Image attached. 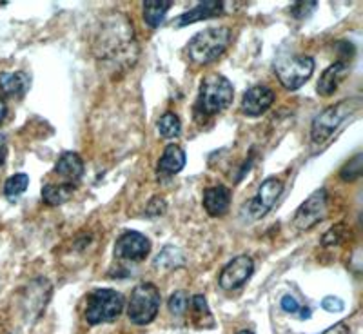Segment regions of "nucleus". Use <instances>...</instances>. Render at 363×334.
Returning <instances> with one entry per match:
<instances>
[{
    "mask_svg": "<svg viewBox=\"0 0 363 334\" xmlns=\"http://www.w3.org/2000/svg\"><path fill=\"white\" fill-rule=\"evenodd\" d=\"M96 55L113 69L131 67L138 57L135 35L129 21L122 15H113L104 22L100 37L96 38Z\"/></svg>",
    "mask_w": 363,
    "mask_h": 334,
    "instance_id": "obj_1",
    "label": "nucleus"
},
{
    "mask_svg": "<svg viewBox=\"0 0 363 334\" xmlns=\"http://www.w3.org/2000/svg\"><path fill=\"white\" fill-rule=\"evenodd\" d=\"M231 38L233 33L229 28H223V26L207 28L191 38L186 48V53L194 64H200V66L211 64L225 53V50L231 44Z\"/></svg>",
    "mask_w": 363,
    "mask_h": 334,
    "instance_id": "obj_2",
    "label": "nucleus"
},
{
    "mask_svg": "<svg viewBox=\"0 0 363 334\" xmlns=\"http://www.w3.org/2000/svg\"><path fill=\"white\" fill-rule=\"evenodd\" d=\"M362 108V100L349 99L335 104L322 111L318 116H314L313 124H311V138L314 144H323L335 135L340 129V126L349 118V115H354Z\"/></svg>",
    "mask_w": 363,
    "mask_h": 334,
    "instance_id": "obj_3",
    "label": "nucleus"
},
{
    "mask_svg": "<svg viewBox=\"0 0 363 334\" xmlns=\"http://www.w3.org/2000/svg\"><path fill=\"white\" fill-rule=\"evenodd\" d=\"M233 95H235L233 84L222 74L213 73L202 80L196 109L206 115H216L231 106Z\"/></svg>",
    "mask_w": 363,
    "mask_h": 334,
    "instance_id": "obj_4",
    "label": "nucleus"
},
{
    "mask_svg": "<svg viewBox=\"0 0 363 334\" xmlns=\"http://www.w3.org/2000/svg\"><path fill=\"white\" fill-rule=\"evenodd\" d=\"M274 71L285 89L296 91L313 77L314 58L307 55H280L274 60Z\"/></svg>",
    "mask_w": 363,
    "mask_h": 334,
    "instance_id": "obj_5",
    "label": "nucleus"
},
{
    "mask_svg": "<svg viewBox=\"0 0 363 334\" xmlns=\"http://www.w3.org/2000/svg\"><path fill=\"white\" fill-rule=\"evenodd\" d=\"M124 311V296L113 289H96L87 298L86 320L91 325L116 320Z\"/></svg>",
    "mask_w": 363,
    "mask_h": 334,
    "instance_id": "obj_6",
    "label": "nucleus"
},
{
    "mask_svg": "<svg viewBox=\"0 0 363 334\" xmlns=\"http://www.w3.org/2000/svg\"><path fill=\"white\" fill-rule=\"evenodd\" d=\"M160 309V291L153 284L136 285L128 306V316L136 325H147L157 318Z\"/></svg>",
    "mask_w": 363,
    "mask_h": 334,
    "instance_id": "obj_7",
    "label": "nucleus"
},
{
    "mask_svg": "<svg viewBox=\"0 0 363 334\" xmlns=\"http://www.w3.org/2000/svg\"><path fill=\"white\" fill-rule=\"evenodd\" d=\"M329 211V194L325 189H318L311 194L306 202L296 209L293 226L298 231H309L316 223L322 222Z\"/></svg>",
    "mask_w": 363,
    "mask_h": 334,
    "instance_id": "obj_8",
    "label": "nucleus"
},
{
    "mask_svg": "<svg viewBox=\"0 0 363 334\" xmlns=\"http://www.w3.org/2000/svg\"><path fill=\"white\" fill-rule=\"evenodd\" d=\"M252 272H255V262L251 256H236L223 267L222 274H220V287L223 291L240 289L252 277Z\"/></svg>",
    "mask_w": 363,
    "mask_h": 334,
    "instance_id": "obj_9",
    "label": "nucleus"
},
{
    "mask_svg": "<svg viewBox=\"0 0 363 334\" xmlns=\"http://www.w3.org/2000/svg\"><path fill=\"white\" fill-rule=\"evenodd\" d=\"M281 193H284V184H281V180H278L274 177L264 180V184L256 191L255 199L249 204V213H251L252 218H264L269 211L274 207V204L278 202Z\"/></svg>",
    "mask_w": 363,
    "mask_h": 334,
    "instance_id": "obj_10",
    "label": "nucleus"
},
{
    "mask_svg": "<svg viewBox=\"0 0 363 334\" xmlns=\"http://www.w3.org/2000/svg\"><path fill=\"white\" fill-rule=\"evenodd\" d=\"M149 251H151V242L142 233L128 231L116 240L115 256L120 260L140 262L149 255Z\"/></svg>",
    "mask_w": 363,
    "mask_h": 334,
    "instance_id": "obj_11",
    "label": "nucleus"
},
{
    "mask_svg": "<svg viewBox=\"0 0 363 334\" xmlns=\"http://www.w3.org/2000/svg\"><path fill=\"white\" fill-rule=\"evenodd\" d=\"M274 102V93L267 86H255L245 91L242 113L247 116H262Z\"/></svg>",
    "mask_w": 363,
    "mask_h": 334,
    "instance_id": "obj_12",
    "label": "nucleus"
},
{
    "mask_svg": "<svg viewBox=\"0 0 363 334\" xmlns=\"http://www.w3.org/2000/svg\"><path fill=\"white\" fill-rule=\"evenodd\" d=\"M223 13V2H216V0H206V2H200V4L194 6L189 11L182 13L180 17L174 18V28H186V26L194 24V22H200L203 18L216 17V15H222Z\"/></svg>",
    "mask_w": 363,
    "mask_h": 334,
    "instance_id": "obj_13",
    "label": "nucleus"
},
{
    "mask_svg": "<svg viewBox=\"0 0 363 334\" xmlns=\"http://www.w3.org/2000/svg\"><path fill=\"white\" fill-rule=\"evenodd\" d=\"M55 174L62 177L66 184L79 182L84 174V162L77 153H62L55 164Z\"/></svg>",
    "mask_w": 363,
    "mask_h": 334,
    "instance_id": "obj_14",
    "label": "nucleus"
},
{
    "mask_svg": "<svg viewBox=\"0 0 363 334\" xmlns=\"http://www.w3.org/2000/svg\"><path fill=\"white\" fill-rule=\"evenodd\" d=\"M29 89V77L24 71H15V73H8L2 71L0 73V91L6 96L11 99H22Z\"/></svg>",
    "mask_w": 363,
    "mask_h": 334,
    "instance_id": "obj_15",
    "label": "nucleus"
},
{
    "mask_svg": "<svg viewBox=\"0 0 363 334\" xmlns=\"http://www.w3.org/2000/svg\"><path fill=\"white\" fill-rule=\"evenodd\" d=\"M231 204V191L225 186H215L203 193V207L211 216H220L229 209Z\"/></svg>",
    "mask_w": 363,
    "mask_h": 334,
    "instance_id": "obj_16",
    "label": "nucleus"
},
{
    "mask_svg": "<svg viewBox=\"0 0 363 334\" xmlns=\"http://www.w3.org/2000/svg\"><path fill=\"white\" fill-rule=\"evenodd\" d=\"M349 73V67L345 62H335L333 66L327 67L323 74L320 77L316 89L322 96H330L340 87L342 80L345 79V74Z\"/></svg>",
    "mask_w": 363,
    "mask_h": 334,
    "instance_id": "obj_17",
    "label": "nucleus"
},
{
    "mask_svg": "<svg viewBox=\"0 0 363 334\" xmlns=\"http://www.w3.org/2000/svg\"><path fill=\"white\" fill-rule=\"evenodd\" d=\"M184 165H186V153L178 145L169 144L164 149L157 171L162 177H174L184 169Z\"/></svg>",
    "mask_w": 363,
    "mask_h": 334,
    "instance_id": "obj_18",
    "label": "nucleus"
},
{
    "mask_svg": "<svg viewBox=\"0 0 363 334\" xmlns=\"http://www.w3.org/2000/svg\"><path fill=\"white\" fill-rule=\"evenodd\" d=\"M74 184H45L42 187V200L48 206H62L73 196Z\"/></svg>",
    "mask_w": 363,
    "mask_h": 334,
    "instance_id": "obj_19",
    "label": "nucleus"
},
{
    "mask_svg": "<svg viewBox=\"0 0 363 334\" xmlns=\"http://www.w3.org/2000/svg\"><path fill=\"white\" fill-rule=\"evenodd\" d=\"M191 311H193V322L194 325L200 327V329H209V327L215 325V318L211 314L209 306H207L206 296L202 294H196L191 300Z\"/></svg>",
    "mask_w": 363,
    "mask_h": 334,
    "instance_id": "obj_20",
    "label": "nucleus"
},
{
    "mask_svg": "<svg viewBox=\"0 0 363 334\" xmlns=\"http://www.w3.org/2000/svg\"><path fill=\"white\" fill-rule=\"evenodd\" d=\"M173 2H157V0H149L144 2V21L149 28H158L164 22L165 15L169 11Z\"/></svg>",
    "mask_w": 363,
    "mask_h": 334,
    "instance_id": "obj_21",
    "label": "nucleus"
},
{
    "mask_svg": "<svg viewBox=\"0 0 363 334\" xmlns=\"http://www.w3.org/2000/svg\"><path fill=\"white\" fill-rule=\"evenodd\" d=\"M158 133L165 138H177L182 133V122L174 113H165L158 120Z\"/></svg>",
    "mask_w": 363,
    "mask_h": 334,
    "instance_id": "obj_22",
    "label": "nucleus"
},
{
    "mask_svg": "<svg viewBox=\"0 0 363 334\" xmlns=\"http://www.w3.org/2000/svg\"><path fill=\"white\" fill-rule=\"evenodd\" d=\"M29 186V177L24 173H18V174H13L11 178H8L4 184V194L8 199H17L18 194L24 193Z\"/></svg>",
    "mask_w": 363,
    "mask_h": 334,
    "instance_id": "obj_23",
    "label": "nucleus"
},
{
    "mask_svg": "<svg viewBox=\"0 0 363 334\" xmlns=\"http://www.w3.org/2000/svg\"><path fill=\"white\" fill-rule=\"evenodd\" d=\"M187 307H189V296H187L186 291H177V293L169 298V311L174 316L186 314Z\"/></svg>",
    "mask_w": 363,
    "mask_h": 334,
    "instance_id": "obj_24",
    "label": "nucleus"
},
{
    "mask_svg": "<svg viewBox=\"0 0 363 334\" xmlns=\"http://www.w3.org/2000/svg\"><path fill=\"white\" fill-rule=\"evenodd\" d=\"M362 169H363V157L362 155H356L352 160H349L345 165H343L342 178L343 180H356V178H359V174H362Z\"/></svg>",
    "mask_w": 363,
    "mask_h": 334,
    "instance_id": "obj_25",
    "label": "nucleus"
},
{
    "mask_svg": "<svg viewBox=\"0 0 363 334\" xmlns=\"http://www.w3.org/2000/svg\"><path fill=\"white\" fill-rule=\"evenodd\" d=\"M316 6V2H296V4L291 6V15L296 18H306L314 11Z\"/></svg>",
    "mask_w": 363,
    "mask_h": 334,
    "instance_id": "obj_26",
    "label": "nucleus"
},
{
    "mask_svg": "<svg viewBox=\"0 0 363 334\" xmlns=\"http://www.w3.org/2000/svg\"><path fill=\"white\" fill-rule=\"evenodd\" d=\"M322 307L325 311H329V313H342L345 309V304H343V300H340L336 296H325L322 300Z\"/></svg>",
    "mask_w": 363,
    "mask_h": 334,
    "instance_id": "obj_27",
    "label": "nucleus"
},
{
    "mask_svg": "<svg viewBox=\"0 0 363 334\" xmlns=\"http://www.w3.org/2000/svg\"><path fill=\"white\" fill-rule=\"evenodd\" d=\"M280 306H281V309L285 311V313H289V314H298V313L301 314V309H303V307L298 304V300H294V298L289 296V294L281 298Z\"/></svg>",
    "mask_w": 363,
    "mask_h": 334,
    "instance_id": "obj_28",
    "label": "nucleus"
},
{
    "mask_svg": "<svg viewBox=\"0 0 363 334\" xmlns=\"http://www.w3.org/2000/svg\"><path fill=\"white\" fill-rule=\"evenodd\" d=\"M322 334H351V330H349V327L345 325V323H336V325L329 327L327 330H323Z\"/></svg>",
    "mask_w": 363,
    "mask_h": 334,
    "instance_id": "obj_29",
    "label": "nucleus"
},
{
    "mask_svg": "<svg viewBox=\"0 0 363 334\" xmlns=\"http://www.w3.org/2000/svg\"><path fill=\"white\" fill-rule=\"evenodd\" d=\"M6 155H8V144H6V136L0 135V165L6 162Z\"/></svg>",
    "mask_w": 363,
    "mask_h": 334,
    "instance_id": "obj_30",
    "label": "nucleus"
},
{
    "mask_svg": "<svg viewBox=\"0 0 363 334\" xmlns=\"http://www.w3.org/2000/svg\"><path fill=\"white\" fill-rule=\"evenodd\" d=\"M6 115H8V108H6L4 100L0 99V122L6 118Z\"/></svg>",
    "mask_w": 363,
    "mask_h": 334,
    "instance_id": "obj_31",
    "label": "nucleus"
},
{
    "mask_svg": "<svg viewBox=\"0 0 363 334\" xmlns=\"http://www.w3.org/2000/svg\"><path fill=\"white\" fill-rule=\"evenodd\" d=\"M238 334H255V333H251V330H240Z\"/></svg>",
    "mask_w": 363,
    "mask_h": 334,
    "instance_id": "obj_32",
    "label": "nucleus"
}]
</instances>
